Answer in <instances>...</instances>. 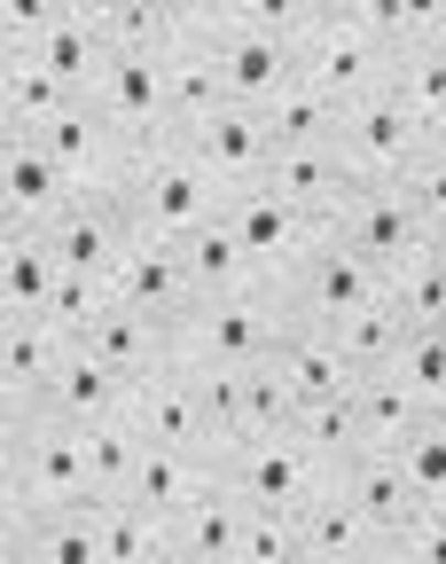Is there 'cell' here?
Instances as JSON below:
<instances>
[{"instance_id":"1","label":"cell","mask_w":446,"mask_h":564,"mask_svg":"<svg viewBox=\"0 0 446 564\" xmlns=\"http://www.w3.org/2000/svg\"><path fill=\"white\" fill-rule=\"evenodd\" d=\"M0 478H9V502H0V541L32 533L47 510L102 502L95 478H87L79 423H55V415H17V423H9V455H0Z\"/></svg>"},{"instance_id":"2","label":"cell","mask_w":446,"mask_h":564,"mask_svg":"<svg viewBox=\"0 0 446 564\" xmlns=\"http://www.w3.org/2000/svg\"><path fill=\"white\" fill-rule=\"evenodd\" d=\"M118 196H126V212H133V236H141V243H165V251H181L204 220H219V212H228L219 181L188 158V141H181V133L141 141V150L126 158Z\"/></svg>"},{"instance_id":"3","label":"cell","mask_w":446,"mask_h":564,"mask_svg":"<svg viewBox=\"0 0 446 564\" xmlns=\"http://www.w3.org/2000/svg\"><path fill=\"white\" fill-rule=\"evenodd\" d=\"M290 337V299L282 291H236V299H196L188 322L173 329L181 369H259Z\"/></svg>"},{"instance_id":"4","label":"cell","mask_w":446,"mask_h":564,"mask_svg":"<svg viewBox=\"0 0 446 564\" xmlns=\"http://www.w3.org/2000/svg\"><path fill=\"white\" fill-rule=\"evenodd\" d=\"M219 486H228L243 510H282V518H297V510L329 486V470L306 455V440H297V432H259V440H236L228 455H219Z\"/></svg>"},{"instance_id":"5","label":"cell","mask_w":446,"mask_h":564,"mask_svg":"<svg viewBox=\"0 0 446 564\" xmlns=\"http://www.w3.org/2000/svg\"><path fill=\"white\" fill-rule=\"evenodd\" d=\"M297 63H306V79L329 95V102H360V95H377L384 87V70H392V55L377 47V32H368V17H360V0H345V9H322L314 24H306V40H297Z\"/></svg>"},{"instance_id":"6","label":"cell","mask_w":446,"mask_h":564,"mask_svg":"<svg viewBox=\"0 0 446 564\" xmlns=\"http://www.w3.org/2000/svg\"><path fill=\"white\" fill-rule=\"evenodd\" d=\"M219 220L236 228V243L251 251V267H259V282L266 291H290L297 282V267H306L314 251H322V220H306L297 204H282L274 188H243V196H228V212Z\"/></svg>"},{"instance_id":"7","label":"cell","mask_w":446,"mask_h":564,"mask_svg":"<svg viewBox=\"0 0 446 564\" xmlns=\"http://www.w3.org/2000/svg\"><path fill=\"white\" fill-rule=\"evenodd\" d=\"M337 150H345V165H352V181L368 188V181H407V165L431 150V133H423V118L392 95V79L377 87V95H360L352 110H345V126H337Z\"/></svg>"},{"instance_id":"8","label":"cell","mask_w":446,"mask_h":564,"mask_svg":"<svg viewBox=\"0 0 446 564\" xmlns=\"http://www.w3.org/2000/svg\"><path fill=\"white\" fill-rule=\"evenodd\" d=\"M337 236L377 267L384 282L400 274V267H415L423 251H438V236H431V220L415 212V196L400 188V181H368L360 196H352V212L337 220Z\"/></svg>"},{"instance_id":"9","label":"cell","mask_w":446,"mask_h":564,"mask_svg":"<svg viewBox=\"0 0 446 564\" xmlns=\"http://www.w3.org/2000/svg\"><path fill=\"white\" fill-rule=\"evenodd\" d=\"M290 322H314V329H345L360 306H377L384 299V274L368 267L345 236H322V251L297 267V282H290Z\"/></svg>"},{"instance_id":"10","label":"cell","mask_w":446,"mask_h":564,"mask_svg":"<svg viewBox=\"0 0 446 564\" xmlns=\"http://www.w3.org/2000/svg\"><path fill=\"white\" fill-rule=\"evenodd\" d=\"M70 196L79 188L63 181V165L47 158V141L0 126V236H47Z\"/></svg>"},{"instance_id":"11","label":"cell","mask_w":446,"mask_h":564,"mask_svg":"<svg viewBox=\"0 0 446 564\" xmlns=\"http://www.w3.org/2000/svg\"><path fill=\"white\" fill-rule=\"evenodd\" d=\"M196 40L219 70V87H228V102L243 110H266L282 87L306 79V63H297V40H251V32H219L204 9H196Z\"/></svg>"},{"instance_id":"12","label":"cell","mask_w":446,"mask_h":564,"mask_svg":"<svg viewBox=\"0 0 446 564\" xmlns=\"http://www.w3.org/2000/svg\"><path fill=\"white\" fill-rule=\"evenodd\" d=\"M126 423L141 432V447H181V455H204V463L219 470V447H211V432H204V408H196V384H188L181 361L141 369V377L126 384Z\"/></svg>"},{"instance_id":"13","label":"cell","mask_w":446,"mask_h":564,"mask_svg":"<svg viewBox=\"0 0 446 564\" xmlns=\"http://www.w3.org/2000/svg\"><path fill=\"white\" fill-rule=\"evenodd\" d=\"M47 243H55V259L70 274H118V259L133 251V212H126L118 188H79L55 212Z\"/></svg>"},{"instance_id":"14","label":"cell","mask_w":446,"mask_h":564,"mask_svg":"<svg viewBox=\"0 0 446 564\" xmlns=\"http://www.w3.org/2000/svg\"><path fill=\"white\" fill-rule=\"evenodd\" d=\"M259 188H274L282 204H297V212H306V220H322L329 236H337V220H345L352 196H360V181H352V165H345L337 141H314V150H274Z\"/></svg>"},{"instance_id":"15","label":"cell","mask_w":446,"mask_h":564,"mask_svg":"<svg viewBox=\"0 0 446 564\" xmlns=\"http://www.w3.org/2000/svg\"><path fill=\"white\" fill-rule=\"evenodd\" d=\"M188 141V158L219 181V196H243V188H259L266 181V158H274V133H266V118L259 110H243V102H228V110H211L196 133H181Z\"/></svg>"},{"instance_id":"16","label":"cell","mask_w":446,"mask_h":564,"mask_svg":"<svg viewBox=\"0 0 446 564\" xmlns=\"http://www.w3.org/2000/svg\"><path fill=\"white\" fill-rule=\"evenodd\" d=\"M87 110L126 141V150L173 133V110H165V63H157V55H118V63L102 70V87L87 95Z\"/></svg>"},{"instance_id":"17","label":"cell","mask_w":446,"mask_h":564,"mask_svg":"<svg viewBox=\"0 0 446 564\" xmlns=\"http://www.w3.org/2000/svg\"><path fill=\"white\" fill-rule=\"evenodd\" d=\"M337 494L360 510V525L377 533L384 549H392V541L431 510V502H423V486L400 470V455H392V447H368L360 463H345V470H337Z\"/></svg>"},{"instance_id":"18","label":"cell","mask_w":446,"mask_h":564,"mask_svg":"<svg viewBox=\"0 0 446 564\" xmlns=\"http://www.w3.org/2000/svg\"><path fill=\"white\" fill-rule=\"evenodd\" d=\"M63 337L47 322H0V423L17 415H40L47 408V384L63 369Z\"/></svg>"},{"instance_id":"19","label":"cell","mask_w":446,"mask_h":564,"mask_svg":"<svg viewBox=\"0 0 446 564\" xmlns=\"http://www.w3.org/2000/svg\"><path fill=\"white\" fill-rule=\"evenodd\" d=\"M32 63H40V70H55V79L87 102V95L102 87V70L118 63L110 32H102V0H70V9L55 17V32L32 47Z\"/></svg>"},{"instance_id":"20","label":"cell","mask_w":446,"mask_h":564,"mask_svg":"<svg viewBox=\"0 0 446 564\" xmlns=\"http://www.w3.org/2000/svg\"><path fill=\"white\" fill-rule=\"evenodd\" d=\"M110 291H118V306L149 314V322H165V329H181V322H188V306H196L181 251H165V243H141V236H133V251L118 259Z\"/></svg>"},{"instance_id":"21","label":"cell","mask_w":446,"mask_h":564,"mask_svg":"<svg viewBox=\"0 0 446 564\" xmlns=\"http://www.w3.org/2000/svg\"><path fill=\"white\" fill-rule=\"evenodd\" d=\"M274 369H282V384L297 392V408H314V400H352V392H360V369L345 361L337 329H314V322H290V337L274 345Z\"/></svg>"},{"instance_id":"22","label":"cell","mask_w":446,"mask_h":564,"mask_svg":"<svg viewBox=\"0 0 446 564\" xmlns=\"http://www.w3.org/2000/svg\"><path fill=\"white\" fill-rule=\"evenodd\" d=\"M126 384L133 377H118L102 352H87V345H70L63 352V369H55V384H47V408L40 415H55V423H102V415H126Z\"/></svg>"},{"instance_id":"23","label":"cell","mask_w":446,"mask_h":564,"mask_svg":"<svg viewBox=\"0 0 446 564\" xmlns=\"http://www.w3.org/2000/svg\"><path fill=\"white\" fill-rule=\"evenodd\" d=\"M243 518H251V510L211 478L196 502L173 518V564H236V549H243Z\"/></svg>"},{"instance_id":"24","label":"cell","mask_w":446,"mask_h":564,"mask_svg":"<svg viewBox=\"0 0 446 564\" xmlns=\"http://www.w3.org/2000/svg\"><path fill=\"white\" fill-rule=\"evenodd\" d=\"M70 110H79V95H70L55 70H40L32 55H0V126L9 133H47Z\"/></svg>"},{"instance_id":"25","label":"cell","mask_w":446,"mask_h":564,"mask_svg":"<svg viewBox=\"0 0 446 564\" xmlns=\"http://www.w3.org/2000/svg\"><path fill=\"white\" fill-rule=\"evenodd\" d=\"M297 533H306V564H368V556H384V541L360 525V510L337 494V478L297 510Z\"/></svg>"},{"instance_id":"26","label":"cell","mask_w":446,"mask_h":564,"mask_svg":"<svg viewBox=\"0 0 446 564\" xmlns=\"http://www.w3.org/2000/svg\"><path fill=\"white\" fill-rule=\"evenodd\" d=\"M102 32L118 55H173L196 40V9H173V0H102Z\"/></svg>"},{"instance_id":"27","label":"cell","mask_w":446,"mask_h":564,"mask_svg":"<svg viewBox=\"0 0 446 564\" xmlns=\"http://www.w3.org/2000/svg\"><path fill=\"white\" fill-rule=\"evenodd\" d=\"M181 267H188V291H196V299L266 291V282H259V267H251V251L236 243V228H228V220H204V228L181 243Z\"/></svg>"},{"instance_id":"28","label":"cell","mask_w":446,"mask_h":564,"mask_svg":"<svg viewBox=\"0 0 446 564\" xmlns=\"http://www.w3.org/2000/svg\"><path fill=\"white\" fill-rule=\"evenodd\" d=\"M55 282H63V259L47 236H0V306H9V322H40Z\"/></svg>"},{"instance_id":"29","label":"cell","mask_w":446,"mask_h":564,"mask_svg":"<svg viewBox=\"0 0 446 564\" xmlns=\"http://www.w3.org/2000/svg\"><path fill=\"white\" fill-rule=\"evenodd\" d=\"M211 478H219V470H211L204 455H181V447H141V470H133V486H126V494H133L141 510H157V518H181Z\"/></svg>"},{"instance_id":"30","label":"cell","mask_w":446,"mask_h":564,"mask_svg":"<svg viewBox=\"0 0 446 564\" xmlns=\"http://www.w3.org/2000/svg\"><path fill=\"white\" fill-rule=\"evenodd\" d=\"M87 352H102L118 377H141V369H165V361H173V329L149 322V314H133V306H110V314L95 322Z\"/></svg>"},{"instance_id":"31","label":"cell","mask_w":446,"mask_h":564,"mask_svg":"<svg viewBox=\"0 0 446 564\" xmlns=\"http://www.w3.org/2000/svg\"><path fill=\"white\" fill-rule=\"evenodd\" d=\"M9 549H24V564H102V502L79 510H47L32 533H17Z\"/></svg>"},{"instance_id":"32","label":"cell","mask_w":446,"mask_h":564,"mask_svg":"<svg viewBox=\"0 0 446 564\" xmlns=\"http://www.w3.org/2000/svg\"><path fill=\"white\" fill-rule=\"evenodd\" d=\"M165 110H173V133H196L211 110H228V87H219L204 40H188V47L165 55Z\"/></svg>"},{"instance_id":"33","label":"cell","mask_w":446,"mask_h":564,"mask_svg":"<svg viewBox=\"0 0 446 564\" xmlns=\"http://www.w3.org/2000/svg\"><path fill=\"white\" fill-rule=\"evenodd\" d=\"M102 564H173V518L141 510L133 494L102 502Z\"/></svg>"},{"instance_id":"34","label":"cell","mask_w":446,"mask_h":564,"mask_svg":"<svg viewBox=\"0 0 446 564\" xmlns=\"http://www.w3.org/2000/svg\"><path fill=\"white\" fill-rule=\"evenodd\" d=\"M259 118H266V133H274V150H314V141H337L345 102H329L314 79H297V87H282Z\"/></svg>"},{"instance_id":"35","label":"cell","mask_w":446,"mask_h":564,"mask_svg":"<svg viewBox=\"0 0 446 564\" xmlns=\"http://www.w3.org/2000/svg\"><path fill=\"white\" fill-rule=\"evenodd\" d=\"M352 408H360V432H368V447H400L415 423H431V408L392 377V369H368L360 377V392H352Z\"/></svg>"},{"instance_id":"36","label":"cell","mask_w":446,"mask_h":564,"mask_svg":"<svg viewBox=\"0 0 446 564\" xmlns=\"http://www.w3.org/2000/svg\"><path fill=\"white\" fill-rule=\"evenodd\" d=\"M297 440H306V455L337 478L345 463H360L368 455V432H360V408L352 400H314V408H297V423H290Z\"/></svg>"},{"instance_id":"37","label":"cell","mask_w":446,"mask_h":564,"mask_svg":"<svg viewBox=\"0 0 446 564\" xmlns=\"http://www.w3.org/2000/svg\"><path fill=\"white\" fill-rule=\"evenodd\" d=\"M79 447H87L95 494H102V502H118V494L133 486V470H141V432H133L126 415H102V423H87V432H79Z\"/></svg>"},{"instance_id":"38","label":"cell","mask_w":446,"mask_h":564,"mask_svg":"<svg viewBox=\"0 0 446 564\" xmlns=\"http://www.w3.org/2000/svg\"><path fill=\"white\" fill-rule=\"evenodd\" d=\"M392 95L423 118L431 141H446V47H415V55H392Z\"/></svg>"},{"instance_id":"39","label":"cell","mask_w":446,"mask_h":564,"mask_svg":"<svg viewBox=\"0 0 446 564\" xmlns=\"http://www.w3.org/2000/svg\"><path fill=\"white\" fill-rule=\"evenodd\" d=\"M110 306H118L110 274H70V267H63V282H55V299H47V314H40V322H47L63 345H87V337H95V322H102Z\"/></svg>"},{"instance_id":"40","label":"cell","mask_w":446,"mask_h":564,"mask_svg":"<svg viewBox=\"0 0 446 564\" xmlns=\"http://www.w3.org/2000/svg\"><path fill=\"white\" fill-rule=\"evenodd\" d=\"M384 299L407 314V329H446V243L423 251L415 267H400V274L384 282Z\"/></svg>"},{"instance_id":"41","label":"cell","mask_w":446,"mask_h":564,"mask_svg":"<svg viewBox=\"0 0 446 564\" xmlns=\"http://www.w3.org/2000/svg\"><path fill=\"white\" fill-rule=\"evenodd\" d=\"M337 345H345V361L368 377V369H392V352L407 345V314L392 306V299H377V306H360L345 329H337Z\"/></svg>"},{"instance_id":"42","label":"cell","mask_w":446,"mask_h":564,"mask_svg":"<svg viewBox=\"0 0 446 564\" xmlns=\"http://www.w3.org/2000/svg\"><path fill=\"white\" fill-rule=\"evenodd\" d=\"M368 32H377L384 55H415V47H438V24L446 9H431V0H360Z\"/></svg>"},{"instance_id":"43","label":"cell","mask_w":446,"mask_h":564,"mask_svg":"<svg viewBox=\"0 0 446 564\" xmlns=\"http://www.w3.org/2000/svg\"><path fill=\"white\" fill-rule=\"evenodd\" d=\"M219 32H251V40H306L322 17V0H236V9H204Z\"/></svg>"},{"instance_id":"44","label":"cell","mask_w":446,"mask_h":564,"mask_svg":"<svg viewBox=\"0 0 446 564\" xmlns=\"http://www.w3.org/2000/svg\"><path fill=\"white\" fill-rule=\"evenodd\" d=\"M188 384H196V408H204L211 447L228 455L243 440V369H188Z\"/></svg>"},{"instance_id":"45","label":"cell","mask_w":446,"mask_h":564,"mask_svg":"<svg viewBox=\"0 0 446 564\" xmlns=\"http://www.w3.org/2000/svg\"><path fill=\"white\" fill-rule=\"evenodd\" d=\"M392 377L438 415V400H446V329H407V345L392 352Z\"/></svg>"},{"instance_id":"46","label":"cell","mask_w":446,"mask_h":564,"mask_svg":"<svg viewBox=\"0 0 446 564\" xmlns=\"http://www.w3.org/2000/svg\"><path fill=\"white\" fill-rule=\"evenodd\" d=\"M290 423H297V392L282 384V369H274V361L243 369V440H259V432H290Z\"/></svg>"},{"instance_id":"47","label":"cell","mask_w":446,"mask_h":564,"mask_svg":"<svg viewBox=\"0 0 446 564\" xmlns=\"http://www.w3.org/2000/svg\"><path fill=\"white\" fill-rule=\"evenodd\" d=\"M392 455H400V470L423 486V502H431V510H446V423H438V415H431V423H415V432H407Z\"/></svg>"},{"instance_id":"48","label":"cell","mask_w":446,"mask_h":564,"mask_svg":"<svg viewBox=\"0 0 446 564\" xmlns=\"http://www.w3.org/2000/svg\"><path fill=\"white\" fill-rule=\"evenodd\" d=\"M236 564H306V533H297V518L282 510H251L243 518V549Z\"/></svg>"},{"instance_id":"49","label":"cell","mask_w":446,"mask_h":564,"mask_svg":"<svg viewBox=\"0 0 446 564\" xmlns=\"http://www.w3.org/2000/svg\"><path fill=\"white\" fill-rule=\"evenodd\" d=\"M407 196H415V212L431 220V236L446 243V141H431V150L407 165V181H400Z\"/></svg>"},{"instance_id":"50","label":"cell","mask_w":446,"mask_h":564,"mask_svg":"<svg viewBox=\"0 0 446 564\" xmlns=\"http://www.w3.org/2000/svg\"><path fill=\"white\" fill-rule=\"evenodd\" d=\"M55 0H9V9H0V55H32L47 32H55Z\"/></svg>"},{"instance_id":"51","label":"cell","mask_w":446,"mask_h":564,"mask_svg":"<svg viewBox=\"0 0 446 564\" xmlns=\"http://www.w3.org/2000/svg\"><path fill=\"white\" fill-rule=\"evenodd\" d=\"M392 564H446V510H423V518L392 541Z\"/></svg>"},{"instance_id":"52","label":"cell","mask_w":446,"mask_h":564,"mask_svg":"<svg viewBox=\"0 0 446 564\" xmlns=\"http://www.w3.org/2000/svg\"><path fill=\"white\" fill-rule=\"evenodd\" d=\"M368 564H392V549H384V556H368Z\"/></svg>"},{"instance_id":"53","label":"cell","mask_w":446,"mask_h":564,"mask_svg":"<svg viewBox=\"0 0 446 564\" xmlns=\"http://www.w3.org/2000/svg\"><path fill=\"white\" fill-rule=\"evenodd\" d=\"M438 47H446V24H438Z\"/></svg>"},{"instance_id":"54","label":"cell","mask_w":446,"mask_h":564,"mask_svg":"<svg viewBox=\"0 0 446 564\" xmlns=\"http://www.w3.org/2000/svg\"><path fill=\"white\" fill-rule=\"evenodd\" d=\"M438 423H446V400H438Z\"/></svg>"}]
</instances>
